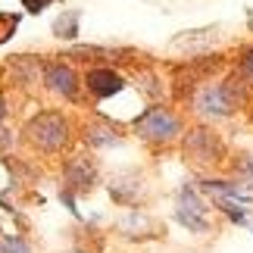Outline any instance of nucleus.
Listing matches in <instances>:
<instances>
[{
	"instance_id": "nucleus-10",
	"label": "nucleus",
	"mask_w": 253,
	"mask_h": 253,
	"mask_svg": "<svg viewBox=\"0 0 253 253\" xmlns=\"http://www.w3.org/2000/svg\"><path fill=\"white\" fill-rule=\"evenodd\" d=\"M79 19H82L79 9H66V13L53 22V35L56 38H75L79 35Z\"/></svg>"
},
{
	"instance_id": "nucleus-12",
	"label": "nucleus",
	"mask_w": 253,
	"mask_h": 253,
	"mask_svg": "<svg viewBox=\"0 0 253 253\" xmlns=\"http://www.w3.org/2000/svg\"><path fill=\"white\" fill-rule=\"evenodd\" d=\"M241 75H244V79H250L253 82V47H247L244 53H241Z\"/></svg>"
},
{
	"instance_id": "nucleus-4",
	"label": "nucleus",
	"mask_w": 253,
	"mask_h": 253,
	"mask_svg": "<svg viewBox=\"0 0 253 253\" xmlns=\"http://www.w3.org/2000/svg\"><path fill=\"white\" fill-rule=\"evenodd\" d=\"M207 200L200 197V191L194 188V184H181L178 191V203H175V222L178 225H184L188 231H197V235H203V231H210V219H207Z\"/></svg>"
},
{
	"instance_id": "nucleus-7",
	"label": "nucleus",
	"mask_w": 253,
	"mask_h": 253,
	"mask_svg": "<svg viewBox=\"0 0 253 253\" xmlns=\"http://www.w3.org/2000/svg\"><path fill=\"white\" fill-rule=\"evenodd\" d=\"M84 87H87V94L97 97V100H106V97H113V94H119L122 87H125V79L119 72H113V69H106V66H97V69H91L84 75Z\"/></svg>"
},
{
	"instance_id": "nucleus-3",
	"label": "nucleus",
	"mask_w": 253,
	"mask_h": 253,
	"mask_svg": "<svg viewBox=\"0 0 253 253\" xmlns=\"http://www.w3.org/2000/svg\"><path fill=\"white\" fill-rule=\"evenodd\" d=\"M241 103V87L235 82H216V84H203L197 97H194V113L203 119H228Z\"/></svg>"
},
{
	"instance_id": "nucleus-13",
	"label": "nucleus",
	"mask_w": 253,
	"mask_h": 253,
	"mask_svg": "<svg viewBox=\"0 0 253 253\" xmlns=\"http://www.w3.org/2000/svg\"><path fill=\"white\" fill-rule=\"evenodd\" d=\"M3 119H6V100L0 97V122H3Z\"/></svg>"
},
{
	"instance_id": "nucleus-2",
	"label": "nucleus",
	"mask_w": 253,
	"mask_h": 253,
	"mask_svg": "<svg viewBox=\"0 0 253 253\" xmlns=\"http://www.w3.org/2000/svg\"><path fill=\"white\" fill-rule=\"evenodd\" d=\"M131 128H134V134H138L141 141L157 144V147L181 138V119H178V113L169 110V106H150V110H144L138 119L131 122Z\"/></svg>"
},
{
	"instance_id": "nucleus-5",
	"label": "nucleus",
	"mask_w": 253,
	"mask_h": 253,
	"mask_svg": "<svg viewBox=\"0 0 253 253\" xmlns=\"http://www.w3.org/2000/svg\"><path fill=\"white\" fill-rule=\"evenodd\" d=\"M222 141L212 128H194L184 134V157H188L194 166H216L222 163Z\"/></svg>"
},
{
	"instance_id": "nucleus-9",
	"label": "nucleus",
	"mask_w": 253,
	"mask_h": 253,
	"mask_svg": "<svg viewBox=\"0 0 253 253\" xmlns=\"http://www.w3.org/2000/svg\"><path fill=\"white\" fill-rule=\"evenodd\" d=\"M84 138H87L91 147H113V144H119L116 128H110V125H87V128H84Z\"/></svg>"
},
{
	"instance_id": "nucleus-8",
	"label": "nucleus",
	"mask_w": 253,
	"mask_h": 253,
	"mask_svg": "<svg viewBox=\"0 0 253 253\" xmlns=\"http://www.w3.org/2000/svg\"><path fill=\"white\" fill-rule=\"evenodd\" d=\"M91 184H94V166L87 163V157H72L63 169V191L84 194L91 191Z\"/></svg>"
},
{
	"instance_id": "nucleus-6",
	"label": "nucleus",
	"mask_w": 253,
	"mask_h": 253,
	"mask_svg": "<svg viewBox=\"0 0 253 253\" xmlns=\"http://www.w3.org/2000/svg\"><path fill=\"white\" fill-rule=\"evenodd\" d=\"M44 87L50 94L63 97V100H75L79 91H82V82H79V75H75V69L69 63L53 60V63L44 66Z\"/></svg>"
},
{
	"instance_id": "nucleus-1",
	"label": "nucleus",
	"mask_w": 253,
	"mask_h": 253,
	"mask_svg": "<svg viewBox=\"0 0 253 253\" xmlns=\"http://www.w3.org/2000/svg\"><path fill=\"white\" fill-rule=\"evenodd\" d=\"M25 138L32 147L38 150H44V153H60L66 144H69V119H66L63 113H56V110H44V113H38L32 116V119L25 122Z\"/></svg>"
},
{
	"instance_id": "nucleus-11",
	"label": "nucleus",
	"mask_w": 253,
	"mask_h": 253,
	"mask_svg": "<svg viewBox=\"0 0 253 253\" xmlns=\"http://www.w3.org/2000/svg\"><path fill=\"white\" fill-rule=\"evenodd\" d=\"M0 253H32V244L22 235H0Z\"/></svg>"
}]
</instances>
